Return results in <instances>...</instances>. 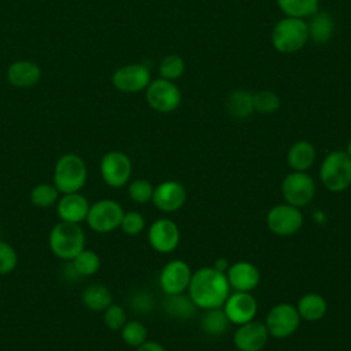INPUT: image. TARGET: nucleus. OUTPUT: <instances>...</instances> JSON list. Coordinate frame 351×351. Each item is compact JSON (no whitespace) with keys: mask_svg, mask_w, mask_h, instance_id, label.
Returning a JSON list of instances; mask_svg holds the SVG:
<instances>
[{"mask_svg":"<svg viewBox=\"0 0 351 351\" xmlns=\"http://www.w3.org/2000/svg\"><path fill=\"white\" fill-rule=\"evenodd\" d=\"M197 306L193 303L189 295L181 293H173L166 295L163 299V310L167 315L176 318V319H189L195 315Z\"/></svg>","mask_w":351,"mask_h":351,"instance_id":"nucleus-21","label":"nucleus"},{"mask_svg":"<svg viewBox=\"0 0 351 351\" xmlns=\"http://www.w3.org/2000/svg\"><path fill=\"white\" fill-rule=\"evenodd\" d=\"M41 77L40 67L29 60L14 62L7 71V78L16 88H30L38 82Z\"/></svg>","mask_w":351,"mask_h":351,"instance_id":"nucleus-20","label":"nucleus"},{"mask_svg":"<svg viewBox=\"0 0 351 351\" xmlns=\"http://www.w3.org/2000/svg\"><path fill=\"white\" fill-rule=\"evenodd\" d=\"M100 173L107 185L121 188L132 176V162L126 154L121 151H110L101 158Z\"/></svg>","mask_w":351,"mask_h":351,"instance_id":"nucleus-10","label":"nucleus"},{"mask_svg":"<svg viewBox=\"0 0 351 351\" xmlns=\"http://www.w3.org/2000/svg\"><path fill=\"white\" fill-rule=\"evenodd\" d=\"M111 302V292L103 284H90L82 292V303L92 311H104Z\"/></svg>","mask_w":351,"mask_h":351,"instance_id":"nucleus-25","label":"nucleus"},{"mask_svg":"<svg viewBox=\"0 0 351 351\" xmlns=\"http://www.w3.org/2000/svg\"><path fill=\"white\" fill-rule=\"evenodd\" d=\"M159 73L165 80H177L184 73V60L178 55H169L160 62Z\"/></svg>","mask_w":351,"mask_h":351,"instance_id":"nucleus-34","label":"nucleus"},{"mask_svg":"<svg viewBox=\"0 0 351 351\" xmlns=\"http://www.w3.org/2000/svg\"><path fill=\"white\" fill-rule=\"evenodd\" d=\"M295 307L300 315V319H304V321L321 319L325 315L328 308L325 298L315 292L303 295Z\"/></svg>","mask_w":351,"mask_h":351,"instance_id":"nucleus-23","label":"nucleus"},{"mask_svg":"<svg viewBox=\"0 0 351 351\" xmlns=\"http://www.w3.org/2000/svg\"><path fill=\"white\" fill-rule=\"evenodd\" d=\"M254 110L262 114H273L280 108V97L270 90H261L252 95Z\"/></svg>","mask_w":351,"mask_h":351,"instance_id":"nucleus-32","label":"nucleus"},{"mask_svg":"<svg viewBox=\"0 0 351 351\" xmlns=\"http://www.w3.org/2000/svg\"><path fill=\"white\" fill-rule=\"evenodd\" d=\"M308 40V27L302 18L287 16L276 23L271 32V43L278 52L292 53L299 51Z\"/></svg>","mask_w":351,"mask_h":351,"instance_id":"nucleus-4","label":"nucleus"},{"mask_svg":"<svg viewBox=\"0 0 351 351\" xmlns=\"http://www.w3.org/2000/svg\"><path fill=\"white\" fill-rule=\"evenodd\" d=\"M228 112L233 118H247L254 111L252 93L247 90H234L229 95L226 100Z\"/></svg>","mask_w":351,"mask_h":351,"instance_id":"nucleus-27","label":"nucleus"},{"mask_svg":"<svg viewBox=\"0 0 351 351\" xmlns=\"http://www.w3.org/2000/svg\"><path fill=\"white\" fill-rule=\"evenodd\" d=\"M122 340L130 347H138L147 341V328L140 321H128L121 328Z\"/></svg>","mask_w":351,"mask_h":351,"instance_id":"nucleus-31","label":"nucleus"},{"mask_svg":"<svg viewBox=\"0 0 351 351\" xmlns=\"http://www.w3.org/2000/svg\"><path fill=\"white\" fill-rule=\"evenodd\" d=\"M152 298L149 293H140L136 295V298L133 299V304L137 310H143V311H149L152 308Z\"/></svg>","mask_w":351,"mask_h":351,"instance_id":"nucleus-38","label":"nucleus"},{"mask_svg":"<svg viewBox=\"0 0 351 351\" xmlns=\"http://www.w3.org/2000/svg\"><path fill=\"white\" fill-rule=\"evenodd\" d=\"M319 0H277L278 7L293 18H304L318 11Z\"/></svg>","mask_w":351,"mask_h":351,"instance_id":"nucleus-28","label":"nucleus"},{"mask_svg":"<svg viewBox=\"0 0 351 351\" xmlns=\"http://www.w3.org/2000/svg\"><path fill=\"white\" fill-rule=\"evenodd\" d=\"M104 324L108 329L111 330H119L125 322H126V314L125 310L119 304L111 303L106 310H104Z\"/></svg>","mask_w":351,"mask_h":351,"instance_id":"nucleus-37","label":"nucleus"},{"mask_svg":"<svg viewBox=\"0 0 351 351\" xmlns=\"http://www.w3.org/2000/svg\"><path fill=\"white\" fill-rule=\"evenodd\" d=\"M119 226L128 236H136L144 229L145 221L138 211H128L123 214Z\"/></svg>","mask_w":351,"mask_h":351,"instance_id":"nucleus-35","label":"nucleus"},{"mask_svg":"<svg viewBox=\"0 0 351 351\" xmlns=\"http://www.w3.org/2000/svg\"><path fill=\"white\" fill-rule=\"evenodd\" d=\"M186 200V191L178 181H163L154 188L152 203L156 208L165 213L177 211Z\"/></svg>","mask_w":351,"mask_h":351,"instance_id":"nucleus-16","label":"nucleus"},{"mask_svg":"<svg viewBox=\"0 0 351 351\" xmlns=\"http://www.w3.org/2000/svg\"><path fill=\"white\" fill-rule=\"evenodd\" d=\"M266 223L277 236H292L302 228L303 215L295 206L277 204L267 213Z\"/></svg>","mask_w":351,"mask_h":351,"instance_id":"nucleus-9","label":"nucleus"},{"mask_svg":"<svg viewBox=\"0 0 351 351\" xmlns=\"http://www.w3.org/2000/svg\"><path fill=\"white\" fill-rule=\"evenodd\" d=\"M236 351H240V350H236Z\"/></svg>","mask_w":351,"mask_h":351,"instance_id":"nucleus-42","label":"nucleus"},{"mask_svg":"<svg viewBox=\"0 0 351 351\" xmlns=\"http://www.w3.org/2000/svg\"><path fill=\"white\" fill-rule=\"evenodd\" d=\"M86 176L85 162L75 154H66L55 165L53 185L63 195L78 192L85 185Z\"/></svg>","mask_w":351,"mask_h":351,"instance_id":"nucleus-3","label":"nucleus"},{"mask_svg":"<svg viewBox=\"0 0 351 351\" xmlns=\"http://www.w3.org/2000/svg\"><path fill=\"white\" fill-rule=\"evenodd\" d=\"M148 104L159 112L174 111L181 103V92L173 81L158 78L147 86L145 93Z\"/></svg>","mask_w":351,"mask_h":351,"instance_id":"nucleus-11","label":"nucleus"},{"mask_svg":"<svg viewBox=\"0 0 351 351\" xmlns=\"http://www.w3.org/2000/svg\"><path fill=\"white\" fill-rule=\"evenodd\" d=\"M59 191L51 184H38L30 192V202L37 207H51L58 200Z\"/></svg>","mask_w":351,"mask_h":351,"instance_id":"nucleus-30","label":"nucleus"},{"mask_svg":"<svg viewBox=\"0 0 351 351\" xmlns=\"http://www.w3.org/2000/svg\"><path fill=\"white\" fill-rule=\"evenodd\" d=\"M269 336L266 325L252 319L239 325L233 336V343L240 351H261L266 346Z\"/></svg>","mask_w":351,"mask_h":351,"instance_id":"nucleus-15","label":"nucleus"},{"mask_svg":"<svg viewBox=\"0 0 351 351\" xmlns=\"http://www.w3.org/2000/svg\"><path fill=\"white\" fill-rule=\"evenodd\" d=\"M85 247V234L80 225L70 222L56 223L49 233V248L55 256L73 261Z\"/></svg>","mask_w":351,"mask_h":351,"instance_id":"nucleus-2","label":"nucleus"},{"mask_svg":"<svg viewBox=\"0 0 351 351\" xmlns=\"http://www.w3.org/2000/svg\"><path fill=\"white\" fill-rule=\"evenodd\" d=\"M307 27H308V37H311L313 41L322 44L332 37L335 30V23L332 16L328 12H315L313 14V18L307 25Z\"/></svg>","mask_w":351,"mask_h":351,"instance_id":"nucleus-26","label":"nucleus"},{"mask_svg":"<svg viewBox=\"0 0 351 351\" xmlns=\"http://www.w3.org/2000/svg\"><path fill=\"white\" fill-rule=\"evenodd\" d=\"M188 291L197 307L208 310L223 306L230 293V285L225 273L213 266H206L192 273Z\"/></svg>","mask_w":351,"mask_h":351,"instance_id":"nucleus-1","label":"nucleus"},{"mask_svg":"<svg viewBox=\"0 0 351 351\" xmlns=\"http://www.w3.org/2000/svg\"><path fill=\"white\" fill-rule=\"evenodd\" d=\"M229 263H228V261L225 259V258H219V259H217L215 262H214V266L213 267H215L217 270H219V271H222V273H226V270L229 269Z\"/></svg>","mask_w":351,"mask_h":351,"instance_id":"nucleus-40","label":"nucleus"},{"mask_svg":"<svg viewBox=\"0 0 351 351\" xmlns=\"http://www.w3.org/2000/svg\"><path fill=\"white\" fill-rule=\"evenodd\" d=\"M148 241L155 251L169 254L174 251L180 243V229L174 221L159 218L152 222L148 229Z\"/></svg>","mask_w":351,"mask_h":351,"instance_id":"nucleus-12","label":"nucleus"},{"mask_svg":"<svg viewBox=\"0 0 351 351\" xmlns=\"http://www.w3.org/2000/svg\"><path fill=\"white\" fill-rule=\"evenodd\" d=\"M191 277L192 271L188 263L181 259H174L163 266L159 274V284L166 295L181 293L188 289Z\"/></svg>","mask_w":351,"mask_h":351,"instance_id":"nucleus-13","label":"nucleus"},{"mask_svg":"<svg viewBox=\"0 0 351 351\" xmlns=\"http://www.w3.org/2000/svg\"><path fill=\"white\" fill-rule=\"evenodd\" d=\"M226 278L234 291L250 292L259 284V270L250 262H236L226 270Z\"/></svg>","mask_w":351,"mask_h":351,"instance_id":"nucleus-18","label":"nucleus"},{"mask_svg":"<svg viewBox=\"0 0 351 351\" xmlns=\"http://www.w3.org/2000/svg\"><path fill=\"white\" fill-rule=\"evenodd\" d=\"M112 84L122 92H140L149 85V70L143 64H128L119 67L112 75Z\"/></svg>","mask_w":351,"mask_h":351,"instance_id":"nucleus-17","label":"nucleus"},{"mask_svg":"<svg viewBox=\"0 0 351 351\" xmlns=\"http://www.w3.org/2000/svg\"><path fill=\"white\" fill-rule=\"evenodd\" d=\"M58 215L62 221L70 223H78L86 218L89 204L85 196L78 192L64 193L58 203Z\"/></svg>","mask_w":351,"mask_h":351,"instance_id":"nucleus-19","label":"nucleus"},{"mask_svg":"<svg viewBox=\"0 0 351 351\" xmlns=\"http://www.w3.org/2000/svg\"><path fill=\"white\" fill-rule=\"evenodd\" d=\"M281 192L288 204L300 208L313 200L315 184L306 171H292L282 180Z\"/></svg>","mask_w":351,"mask_h":351,"instance_id":"nucleus-7","label":"nucleus"},{"mask_svg":"<svg viewBox=\"0 0 351 351\" xmlns=\"http://www.w3.org/2000/svg\"><path fill=\"white\" fill-rule=\"evenodd\" d=\"M18 263V255L11 244L0 240V274L11 273Z\"/></svg>","mask_w":351,"mask_h":351,"instance_id":"nucleus-36","label":"nucleus"},{"mask_svg":"<svg viewBox=\"0 0 351 351\" xmlns=\"http://www.w3.org/2000/svg\"><path fill=\"white\" fill-rule=\"evenodd\" d=\"M265 325L270 336L285 339L296 332L300 325V315L295 306L289 303H278L271 307L266 315Z\"/></svg>","mask_w":351,"mask_h":351,"instance_id":"nucleus-8","label":"nucleus"},{"mask_svg":"<svg viewBox=\"0 0 351 351\" xmlns=\"http://www.w3.org/2000/svg\"><path fill=\"white\" fill-rule=\"evenodd\" d=\"M315 159V149L308 141H296L287 154V163L293 171H306Z\"/></svg>","mask_w":351,"mask_h":351,"instance_id":"nucleus-22","label":"nucleus"},{"mask_svg":"<svg viewBox=\"0 0 351 351\" xmlns=\"http://www.w3.org/2000/svg\"><path fill=\"white\" fill-rule=\"evenodd\" d=\"M222 307L230 324L236 325L252 321L258 311V303L255 298L250 292L243 291H234L233 293H229Z\"/></svg>","mask_w":351,"mask_h":351,"instance_id":"nucleus-14","label":"nucleus"},{"mask_svg":"<svg viewBox=\"0 0 351 351\" xmlns=\"http://www.w3.org/2000/svg\"><path fill=\"white\" fill-rule=\"evenodd\" d=\"M347 154H348V156L351 158V140L348 141V147H347Z\"/></svg>","mask_w":351,"mask_h":351,"instance_id":"nucleus-41","label":"nucleus"},{"mask_svg":"<svg viewBox=\"0 0 351 351\" xmlns=\"http://www.w3.org/2000/svg\"><path fill=\"white\" fill-rule=\"evenodd\" d=\"M123 214V208L118 202L112 199H101L89 206L85 219L92 230L107 233L121 225Z\"/></svg>","mask_w":351,"mask_h":351,"instance_id":"nucleus-6","label":"nucleus"},{"mask_svg":"<svg viewBox=\"0 0 351 351\" xmlns=\"http://www.w3.org/2000/svg\"><path fill=\"white\" fill-rule=\"evenodd\" d=\"M73 266L80 276H92L100 269V256L92 250H82L74 259Z\"/></svg>","mask_w":351,"mask_h":351,"instance_id":"nucleus-29","label":"nucleus"},{"mask_svg":"<svg viewBox=\"0 0 351 351\" xmlns=\"http://www.w3.org/2000/svg\"><path fill=\"white\" fill-rule=\"evenodd\" d=\"M319 178L326 189L341 192L351 184V158L346 151L329 152L322 160Z\"/></svg>","mask_w":351,"mask_h":351,"instance_id":"nucleus-5","label":"nucleus"},{"mask_svg":"<svg viewBox=\"0 0 351 351\" xmlns=\"http://www.w3.org/2000/svg\"><path fill=\"white\" fill-rule=\"evenodd\" d=\"M128 193L133 202H136L138 204H144V203H148L149 200H152L154 186L151 185L149 181H147L144 178H138V180H134L133 182H130V185L128 188Z\"/></svg>","mask_w":351,"mask_h":351,"instance_id":"nucleus-33","label":"nucleus"},{"mask_svg":"<svg viewBox=\"0 0 351 351\" xmlns=\"http://www.w3.org/2000/svg\"><path fill=\"white\" fill-rule=\"evenodd\" d=\"M229 326H230V321L226 317L222 307L206 310L200 321L202 332L210 337L222 336L229 329Z\"/></svg>","mask_w":351,"mask_h":351,"instance_id":"nucleus-24","label":"nucleus"},{"mask_svg":"<svg viewBox=\"0 0 351 351\" xmlns=\"http://www.w3.org/2000/svg\"><path fill=\"white\" fill-rule=\"evenodd\" d=\"M136 351H166L165 347L156 341H144Z\"/></svg>","mask_w":351,"mask_h":351,"instance_id":"nucleus-39","label":"nucleus"}]
</instances>
